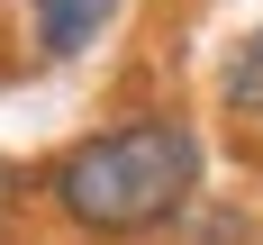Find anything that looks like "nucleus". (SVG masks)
Wrapping results in <instances>:
<instances>
[{"instance_id": "obj_3", "label": "nucleus", "mask_w": 263, "mask_h": 245, "mask_svg": "<svg viewBox=\"0 0 263 245\" xmlns=\"http://www.w3.org/2000/svg\"><path fill=\"white\" fill-rule=\"evenodd\" d=\"M218 100L236 109V118H254V127H263V27H254V36H236L227 73H218Z\"/></svg>"}, {"instance_id": "obj_1", "label": "nucleus", "mask_w": 263, "mask_h": 245, "mask_svg": "<svg viewBox=\"0 0 263 245\" xmlns=\"http://www.w3.org/2000/svg\"><path fill=\"white\" fill-rule=\"evenodd\" d=\"M46 209L82 236H155L182 209H200V127L191 118H118L73 136L36 173Z\"/></svg>"}, {"instance_id": "obj_2", "label": "nucleus", "mask_w": 263, "mask_h": 245, "mask_svg": "<svg viewBox=\"0 0 263 245\" xmlns=\"http://www.w3.org/2000/svg\"><path fill=\"white\" fill-rule=\"evenodd\" d=\"M118 18V0H27V27H36V54H82L100 27Z\"/></svg>"}]
</instances>
